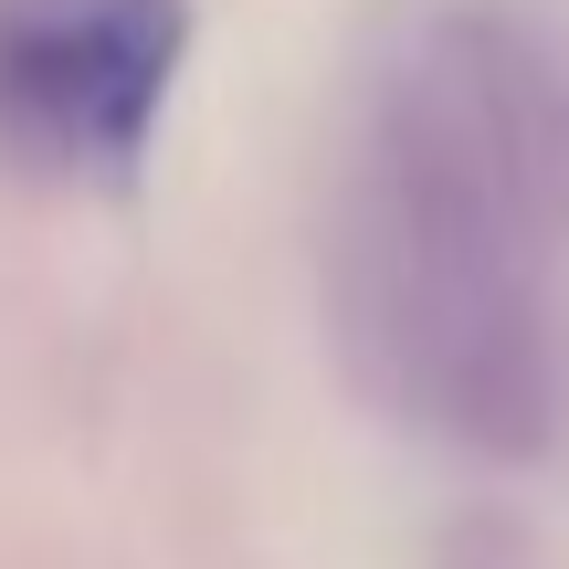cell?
Returning <instances> with one entry per match:
<instances>
[{
	"label": "cell",
	"mask_w": 569,
	"mask_h": 569,
	"mask_svg": "<svg viewBox=\"0 0 569 569\" xmlns=\"http://www.w3.org/2000/svg\"><path fill=\"white\" fill-rule=\"evenodd\" d=\"M569 201V106L496 11H443L380 63L348 148L327 284L380 401L486 453L549 443V232Z\"/></svg>",
	"instance_id": "1"
},
{
	"label": "cell",
	"mask_w": 569,
	"mask_h": 569,
	"mask_svg": "<svg viewBox=\"0 0 569 569\" xmlns=\"http://www.w3.org/2000/svg\"><path fill=\"white\" fill-rule=\"evenodd\" d=\"M190 53L180 0H0V148L117 180Z\"/></svg>",
	"instance_id": "2"
}]
</instances>
